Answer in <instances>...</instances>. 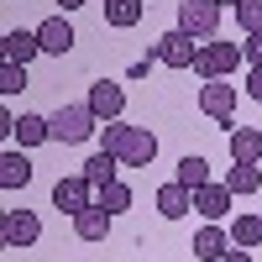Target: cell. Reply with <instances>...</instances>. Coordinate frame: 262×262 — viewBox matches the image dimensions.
Instances as JSON below:
<instances>
[{"label":"cell","mask_w":262,"mask_h":262,"mask_svg":"<svg viewBox=\"0 0 262 262\" xmlns=\"http://www.w3.org/2000/svg\"><path fill=\"white\" fill-rule=\"evenodd\" d=\"M79 6H90V0H58V11L69 16V11H79Z\"/></svg>","instance_id":"f546056e"},{"label":"cell","mask_w":262,"mask_h":262,"mask_svg":"<svg viewBox=\"0 0 262 262\" xmlns=\"http://www.w3.org/2000/svg\"><path fill=\"white\" fill-rule=\"evenodd\" d=\"M242 63L262 69V32H247V42H242Z\"/></svg>","instance_id":"4316f807"},{"label":"cell","mask_w":262,"mask_h":262,"mask_svg":"<svg viewBox=\"0 0 262 262\" xmlns=\"http://www.w3.org/2000/svg\"><path fill=\"white\" fill-rule=\"evenodd\" d=\"M231 158L236 163H262V131L257 126H231Z\"/></svg>","instance_id":"2e32d148"},{"label":"cell","mask_w":262,"mask_h":262,"mask_svg":"<svg viewBox=\"0 0 262 262\" xmlns=\"http://www.w3.org/2000/svg\"><path fill=\"white\" fill-rule=\"evenodd\" d=\"M152 58L168 63V69H194V58H200V37L184 32V27H173V32H163L158 42H152Z\"/></svg>","instance_id":"5b68a950"},{"label":"cell","mask_w":262,"mask_h":262,"mask_svg":"<svg viewBox=\"0 0 262 262\" xmlns=\"http://www.w3.org/2000/svg\"><path fill=\"white\" fill-rule=\"evenodd\" d=\"M236 63H242V42H200V58H194V74L200 79H231Z\"/></svg>","instance_id":"3957f363"},{"label":"cell","mask_w":262,"mask_h":262,"mask_svg":"<svg viewBox=\"0 0 262 262\" xmlns=\"http://www.w3.org/2000/svg\"><path fill=\"white\" fill-rule=\"evenodd\" d=\"M247 95L262 105V69H252V74H247Z\"/></svg>","instance_id":"83f0119b"},{"label":"cell","mask_w":262,"mask_h":262,"mask_svg":"<svg viewBox=\"0 0 262 262\" xmlns=\"http://www.w3.org/2000/svg\"><path fill=\"white\" fill-rule=\"evenodd\" d=\"M111 221H116V215L95 200L90 210H79V215H74V236H79V242H105V236H111Z\"/></svg>","instance_id":"4fadbf2b"},{"label":"cell","mask_w":262,"mask_h":262,"mask_svg":"<svg viewBox=\"0 0 262 262\" xmlns=\"http://www.w3.org/2000/svg\"><path fill=\"white\" fill-rule=\"evenodd\" d=\"M116 168H121V158H116V152H95V158L90 163H84V179H90L95 189H105V184H116Z\"/></svg>","instance_id":"ac0fdd59"},{"label":"cell","mask_w":262,"mask_h":262,"mask_svg":"<svg viewBox=\"0 0 262 262\" xmlns=\"http://www.w3.org/2000/svg\"><path fill=\"white\" fill-rule=\"evenodd\" d=\"M37 42H42V53L63 58V53H69V48H74L79 37H74V27H69V16L58 11V16H48V21H42V27H37Z\"/></svg>","instance_id":"7c38bea8"},{"label":"cell","mask_w":262,"mask_h":262,"mask_svg":"<svg viewBox=\"0 0 262 262\" xmlns=\"http://www.w3.org/2000/svg\"><path fill=\"white\" fill-rule=\"evenodd\" d=\"M0 53H6V63H32V58L42 53L37 27H32V32H6V37H0Z\"/></svg>","instance_id":"9a60e30c"},{"label":"cell","mask_w":262,"mask_h":262,"mask_svg":"<svg viewBox=\"0 0 262 262\" xmlns=\"http://www.w3.org/2000/svg\"><path fill=\"white\" fill-rule=\"evenodd\" d=\"M231 200H236V194L226 189V179H210V184L194 189V215H205V221H221V215L231 210Z\"/></svg>","instance_id":"8fae6325"},{"label":"cell","mask_w":262,"mask_h":262,"mask_svg":"<svg viewBox=\"0 0 262 262\" xmlns=\"http://www.w3.org/2000/svg\"><path fill=\"white\" fill-rule=\"evenodd\" d=\"M27 90V63H0V95H21Z\"/></svg>","instance_id":"d4e9b609"},{"label":"cell","mask_w":262,"mask_h":262,"mask_svg":"<svg viewBox=\"0 0 262 262\" xmlns=\"http://www.w3.org/2000/svg\"><path fill=\"white\" fill-rule=\"evenodd\" d=\"M231 247L236 242H231V231H221V221H205L200 231H194V257L200 262H226Z\"/></svg>","instance_id":"30bf717a"},{"label":"cell","mask_w":262,"mask_h":262,"mask_svg":"<svg viewBox=\"0 0 262 262\" xmlns=\"http://www.w3.org/2000/svg\"><path fill=\"white\" fill-rule=\"evenodd\" d=\"M179 27L194 32L200 42H210L215 27H221V6H215V0H179Z\"/></svg>","instance_id":"ba28073f"},{"label":"cell","mask_w":262,"mask_h":262,"mask_svg":"<svg viewBox=\"0 0 262 262\" xmlns=\"http://www.w3.org/2000/svg\"><path fill=\"white\" fill-rule=\"evenodd\" d=\"M226 189H231V194H257V189H262V168H257V163H231Z\"/></svg>","instance_id":"44dd1931"},{"label":"cell","mask_w":262,"mask_h":262,"mask_svg":"<svg viewBox=\"0 0 262 262\" xmlns=\"http://www.w3.org/2000/svg\"><path fill=\"white\" fill-rule=\"evenodd\" d=\"M11 137H16L21 147H37V142H53V126H48V116H21V121L11 126Z\"/></svg>","instance_id":"d6986e66"},{"label":"cell","mask_w":262,"mask_h":262,"mask_svg":"<svg viewBox=\"0 0 262 262\" xmlns=\"http://www.w3.org/2000/svg\"><path fill=\"white\" fill-rule=\"evenodd\" d=\"M226 262H252V252H247V247H231V252H226Z\"/></svg>","instance_id":"f1b7e54d"},{"label":"cell","mask_w":262,"mask_h":262,"mask_svg":"<svg viewBox=\"0 0 262 262\" xmlns=\"http://www.w3.org/2000/svg\"><path fill=\"white\" fill-rule=\"evenodd\" d=\"M53 205L63 215H79V210H90L95 205V184L84 179V173H63V179L53 184Z\"/></svg>","instance_id":"52a82bcc"},{"label":"cell","mask_w":262,"mask_h":262,"mask_svg":"<svg viewBox=\"0 0 262 262\" xmlns=\"http://www.w3.org/2000/svg\"><path fill=\"white\" fill-rule=\"evenodd\" d=\"M179 184H189V189H200V184H210V163L205 158H179Z\"/></svg>","instance_id":"603a6c76"},{"label":"cell","mask_w":262,"mask_h":262,"mask_svg":"<svg viewBox=\"0 0 262 262\" xmlns=\"http://www.w3.org/2000/svg\"><path fill=\"white\" fill-rule=\"evenodd\" d=\"M95 200L111 210V215H121V210H131V189L116 179V184H105V189H95Z\"/></svg>","instance_id":"cb8c5ba5"},{"label":"cell","mask_w":262,"mask_h":262,"mask_svg":"<svg viewBox=\"0 0 262 262\" xmlns=\"http://www.w3.org/2000/svg\"><path fill=\"white\" fill-rule=\"evenodd\" d=\"M84 105H90L100 121H121V111H126V90H121L116 79H95V84H90V100H84Z\"/></svg>","instance_id":"9c48e42d"},{"label":"cell","mask_w":262,"mask_h":262,"mask_svg":"<svg viewBox=\"0 0 262 262\" xmlns=\"http://www.w3.org/2000/svg\"><path fill=\"white\" fill-rule=\"evenodd\" d=\"M48 126H53V142L79 147V142H90L95 131H100V116L90 111V105H58V111L48 116Z\"/></svg>","instance_id":"7a4b0ae2"},{"label":"cell","mask_w":262,"mask_h":262,"mask_svg":"<svg viewBox=\"0 0 262 262\" xmlns=\"http://www.w3.org/2000/svg\"><path fill=\"white\" fill-rule=\"evenodd\" d=\"M231 242L247 247V252L262 247V210H257V215H236V221H231Z\"/></svg>","instance_id":"ffe728a7"},{"label":"cell","mask_w":262,"mask_h":262,"mask_svg":"<svg viewBox=\"0 0 262 262\" xmlns=\"http://www.w3.org/2000/svg\"><path fill=\"white\" fill-rule=\"evenodd\" d=\"M27 184H32L27 147H21V152H6V158H0V189H27Z\"/></svg>","instance_id":"e0dca14e"},{"label":"cell","mask_w":262,"mask_h":262,"mask_svg":"<svg viewBox=\"0 0 262 262\" xmlns=\"http://www.w3.org/2000/svg\"><path fill=\"white\" fill-rule=\"evenodd\" d=\"M100 147L116 152L121 168H147L158 158V137H152L147 126H121V121H105L100 126Z\"/></svg>","instance_id":"6da1fadb"},{"label":"cell","mask_w":262,"mask_h":262,"mask_svg":"<svg viewBox=\"0 0 262 262\" xmlns=\"http://www.w3.org/2000/svg\"><path fill=\"white\" fill-rule=\"evenodd\" d=\"M236 27L242 32H262V0H242V6H236Z\"/></svg>","instance_id":"484cf974"},{"label":"cell","mask_w":262,"mask_h":262,"mask_svg":"<svg viewBox=\"0 0 262 262\" xmlns=\"http://www.w3.org/2000/svg\"><path fill=\"white\" fill-rule=\"evenodd\" d=\"M189 210H194V189H189V184L173 179V184L158 189V215H163V221H184Z\"/></svg>","instance_id":"5bb4252c"},{"label":"cell","mask_w":262,"mask_h":262,"mask_svg":"<svg viewBox=\"0 0 262 262\" xmlns=\"http://www.w3.org/2000/svg\"><path fill=\"white\" fill-rule=\"evenodd\" d=\"M37 236H42V221L32 210H6V215H0V242H6L11 252L37 247Z\"/></svg>","instance_id":"8992f818"},{"label":"cell","mask_w":262,"mask_h":262,"mask_svg":"<svg viewBox=\"0 0 262 262\" xmlns=\"http://www.w3.org/2000/svg\"><path fill=\"white\" fill-rule=\"evenodd\" d=\"M215 6H221V11H226V6H231V11H236V6H242V0H215Z\"/></svg>","instance_id":"4dcf8cb0"},{"label":"cell","mask_w":262,"mask_h":262,"mask_svg":"<svg viewBox=\"0 0 262 262\" xmlns=\"http://www.w3.org/2000/svg\"><path fill=\"white\" fill-rule=\"evenodd\" d=\"M236 105H242V90H236L231 79H205V84H200V111H205L210 121L231 126V121H236Z\"/></svg>","instance_id":"277c9868"},{"label":"cell","mask_w":262,"mask_h":262,"mask_svg":"<svg viewBox=\"0 0 262 262\" xmlns=\"http://www.w3.org/2000/svg\"><path fill=\"white\" fill-rule=\"evenodd\" d=\"M105 21H111L116 32H131L142 21V0H105Z\"/></svg>","instance_id":"7402d4cb"}]
</instances>
